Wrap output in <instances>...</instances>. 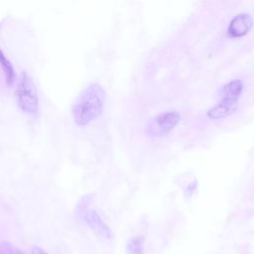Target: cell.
<instances>
[{
  "mask_svg": "<svg viewBox=\"0 0 254 254\" xmlns=\"http://www.w3.org/2000/svg\"><path fill=\"white\" fill-rule=\"evenodd\" d=\"M106 93L97 83H89L77 96L72 105L74 122L85 126L95 120L103 110Z\"/></svg>",
  "mask_w": 254,
  "mask_h": 254,
  "instance_id": "cell-1",
  "label": "cell"
},
{
  "mask_svg": "<svg viewBox=\"0 0 254 254\" xmlns=\"http://www.w3.org/2000/svg\"><path fill=\"white\" fill-rule=\"evenodd\" d=\"M16 98L19 107L24 113L29 115L38 114L39 98L37 88L32 77L26 71H22L20 75Z\"/></svg>",
  "mask_w": 254,
  "mask_h": 254,
  "instance_id": "cell-2",
  "label": "cell"
},
{
  "mask_svg": "<svg viewBox=\"0 0 254 254\" xmlns=\"http://www.w3.org/2000/svg\"><path fill=\"white\" fill-rule=\"evenodd\" d=\"M178 111H166L153 117L146 125V132L152 137H161L171 132L181 121Z\"/></svg>",
  "mask_w": 254,
  "mask_h": 254,
  "instance_id": "cell-3",
  "label": "cell"
},
{
  "mask_svg": "<svg viewBox=\"0 0 254 254\" xmlns=\"http://www.w3.org/2000/svg\"><path fill=\"white\" fill-rule=\"evenodd\" d=\"M253 26V19L249 14L242 13L236 15L229 23L227 34L231 38H240L245 36Z\"/></svg>",
  "mask_w": 254,
  "mask_h": 254,
  "instance_id": "cell-4",
  "label": "cell"
},
{
  "mask_svg": "<svg viewBox=\"0 0 254 254\" xmlns=\"http://www.w3.org/2000/svg\"><path fill=\"white\" fill-rule=\"evenodd\" d=\"M83 218L89 227L96 233L98 236L104 239H111L113 233L108 225L101 219L99 214L94 209H86L83 212Z\"/></svg>",
  "mask_w": 254,
  "mask_h": 254,
  "instance_id": "cell-5",
  "label": "cell"
},
{
  "mask_svg": "<svg viewBox=\"0 0 254 254\" xmlns=\"http://www.w3.org/2000/svg\"><path fill=\"white\" fill-rule=\"evenodd\" d=\"M244 83L241 79H233L224 84L220 91L219 96L220 100L229 101V102H238V99L243 92Z\"/></svg>",
  "mask_w": 254,
  "mask_h": 254,
  "instance_id": "cell-6",
  "label": "cell"
},
{
  "mask_svg": "<svg viewBox=\"0 0 254 254\" xmlns=\"http://www.w3.org/2000/svg\"><path fill=\"white\" fill-rule=\"evenodd\" d=\"M237 108L236 102H229V101H223L220 100L219 103L214 105L212 108H210L206 115L210 119H221L229 116L232 114Z\"/></svg>",
  "mask_w": 254,
  "mask_h": 254,
  "instance_id": "cell-7",
  "label": "cell"
},
{
  "mask_svg": "<svg viewBox=\"0 0 254 254\" xmlns=\"http://www.w3.org/2000/svg\"><path fill=\"white\" fill-rule=\"evenodd\" d=\"M0 64L2 65V68L5 73V78H6V83L11 86L14 81V69L12 66V64L10 61L6 58L2 50L0 49Z\"/></svg>",
  "mask_w": 254,
  "mask_h": 254,
  "instance_id": "cell-8",
  "label": "cell"
},
{
  "mask_svg": "<svg viewBox=\"0 0 254 254\" xmlns=\"http://www.w3.org/2000/svg\"><path fill=\"white\" fill-rule=\"evenodd\" d=\"M127 254H144V239L142 236H134L127 243Z\"/></svg>",
  "mask_w": 254,
  "mask_h": 254,
  "instance_id": "cell-9",
  "label": "cell"
},
{
  "mask_svg": "<svg viewBox=\"0 0 254 254\" xmlns=\"http://www.w3.org/2000/svg\"><path fill=\"white\" fill-rule=\"evenodd\" d=\"M0 254H25L22 250L7 241L0 243Z\"/></svg>",
  "mask_w": 254,
  "mask_h": 254,
  "instance_id": "cell-10",
  "label": "cell"
},
{
  "mask_svg": "<svg viewBox=\"0 0 254 254\" xmlns=\"http://www.w3.org/2000/svg\"><path fill=\"white\" fill-rule=\"evenodd\" d=\"M32 254H48V253L45 252L42 248L37 247V246H34V247L32 248Z\"/></svg>",
  "mask_w": 254,
  "mask_h": 254,
  "instance_id": "cell-11",
  "label": "cell"
}]
</instances>
